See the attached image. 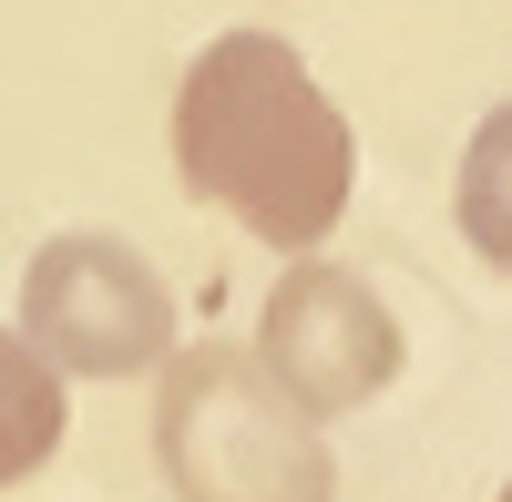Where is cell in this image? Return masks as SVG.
<instances>
[{
	"instance_id": "obj_1",
	"label": "cell",
	"mask_w": 512,
	"mask_h": 502,
	"mask_svg": "<svg viewBox=\"0 0 512 502\" xmlns=\"http://www.w3.org/2000/svg\"><path fill=\"white\" fill-rule=\"evenodd\" d=\"M175 175L195 205H226L256 246L308 257L349 216L359 144H349V113L297 62V41L216 31L185 62V93H175Z\"/></svg>"
},
{
	"instance_id": "obj_2",
	"label": "cell",
	"mask_w": 512,
	"mask_h": 502,
	"mask_svg": "<svg viewBox=\"0 0 512 502\" xmlns=\"http://www.w3.org/2000/svg\"><path fill=\"white\" fill-rule=\"evenodd\" d=\"M154 462L175 502H328L318 410H297L256 349H175L154 400Z\"/></svg>"
},
{
	"instance_id": "obj_3",
	"label": "cell",
	"mask_w": 512,
	"mask_h": 502,
	"mask_svg": "<svg viewBox=\"0 0 512 502\" xmlns=\"http://www.w3.org/2000/svg\"><path fill=\"white\" fill-rule=\"evenodd\" d=\"M21 328L62 359V380H134L175 359V298L113 236H62L21 277Z\"/></svg>"
},
{
	"instance_id": "obj_4",
	"label": "cell",
	"mask_w": 512,
	"mask_h": 502,
	"mask_svg": "<svg viewBox=\"0 0 512 502\" xmlns=\"http://www.w3.org/2000/svg\"><path fill=\"white\" fill-rule=\"evenodd\" d=\"M256 359L287 380L297 410L338 421V410H369L379 390L400 380V318H390V298H379L369 277L328 267V257H297L277 277V298H267Z\"/></svg>"
},
{
	"instance_id": "obj_5",
	"label": "cell",
	"mask_w": 512,
	"mask_h": 502,
	"mask_svg": "<svg viewBox=\"0 0 512 502\" xmlns=\"http://www.w3.org/2000/svg\"><path fill=\"white\" fill-rule=\"evenodd\" d=\"M62 359L31 339V328H0V492L31 482L62 451Z\"/></svg>"
},
{
	"instance_id": "obj_6",
	"label": "cell",
	"mask_w": 512,
	"mask_h": 502,
	"mask_svg": "<svg viewBox=\"0 0 512 502\" xmlns=\"http://www.w3.org/2000/svg\"><path fill=\"white\" fill-rule=\"evenodd\" d=\"M461 236H472L482 257L512 277V103L482 113L472 154H461Z\"/></svg>"
},
{
	"instance_id": "obj_7",
	"label": "cell",
	"mask_w": 512,
	"mask_h": 502,
	"mask_svg": "<svg viewBox=\"0 0 512 502\" xmlns=\"http://www.w3.org/2000/svg\"><path fill=\"white\" fill-rule=\"evenodd\" d=\"M492 502H512V482H502V492H492Z\"/></svg>"
}]
</instances>
